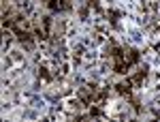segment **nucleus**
Segmentation results:
<instances>
[{
    "instance_id": "nucleus-1",
    "label": "nucleus",
    "mask_w": 160,
    "mask_h": 122,
    "mask_svg": "<svg viewBox=\"0 0 160 122\" xmlns=\"http://www.w3.org/2000/svg\"><path fill=\"white\" fill-rule=\"evenodd\" d=\"M115 88H118L120 94H128V92H130V82H122V84H118Z\"/></svg>"
}]
</instances>
